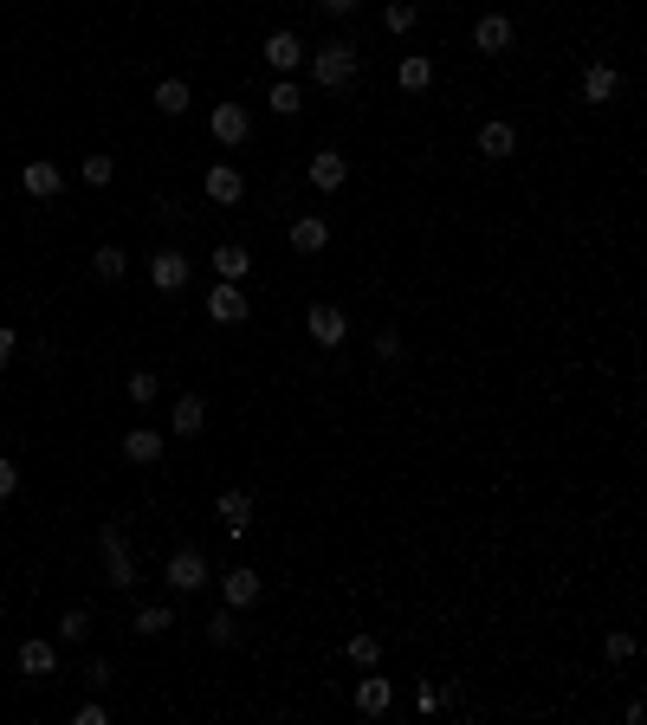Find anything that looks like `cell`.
Segmentation results:
<instances>
[{
	"label": "cell",
	"mask_w": 647,
	"mask_h": 725,
	"mask_svg": "<svg viewBox=\"0 0 647 725\" xmlns=\"http://www.w3.org/2000/svg\"><path fill=\"white\" fill-rule=\"evenodd\" d=\"M311 78H318V91H350V78H356V46L350 39H324V46H311Z\"/></svg>",
	"instance_id": "cell-1"
},
{
	"label": "cell",
	"mask_w": 647,
	"mask_h": 725,
	"mask_svg": "<svg viewBox=\"0 0 647 725\" xmlns=\"http://www.w3.org/2000/svg\"><path fill=\"white\" fill-rule=\"evenodd\" d=\"M98 564H104V583H110V590H130V583H136V557H130L123 525H104L98 531Z\"/></svg>",
	"instance_id": "cell-2"
},
{
	"label": "cell",
	"mask_w": 647,
	"mask_h": 725,
	"mask_svg": "<svg viewBox=\"0 0 647 725\" xmlns=\"http://www.w3.org/2000/svg\"><path fill=\"white\" fill-rule=\"evenodd\" d=\"M162 583H169L175 596H195V590H208V557H201L195 544L169 551V564H162Z\"/></svg>",
	"instance_id": "cell-3"
},
{
	"label": "cell",
	"mask_w": 647,
	"mask_h": 725,
	"mask_svg": "<svg viewBox=\"0 0 647 725\" xmlns=\"http://www.w3.org/2000/svg\"><path fill=\"white\" fill-rule=\"evenodd\" d=\"M259 52H266V65H272L279 78H292L298 65L311 59V46H305V39L292 33V26H279V33H266V46H259Z\"/></svg>",
	"instance_id": "cell-4"
},
{
	"label": "cell",
	"mask_w": 647,
	"mask_h": 725,
	"mask_svg": "<svg viewBox=\"0 0 647 725\" xmlns=\"http://www.w3.org/2000/svg\"><path fill=\"white\" fill-rule=\"evenodd\" d=\"M473 46L486 52V59H505V52L518 46V26H512V13H479V26H473Z\"/></svg>",
	"instance_id": "cell-5"
},
{
	"label": "cell",
	"mask_w": 647,
	"mask_h": 725,
	"mask_svg": "<svg viewBox=\"0 0 647 725\" xmlns=\"http://www.w3.org/2000/svg\"><path fill=\"white\" fill-rule=\"evenodd\" d=\"M305 331H311V344H318V350H337L343 337H350V311H337V305H311V311H305Z\"/></svg>",
	"instance_id": "cell-6"
},
{
	"label": "cell",
	"mask_w": 647,
	"mask_h": 725,
	"mask_svg": "<svg viewBox=\"0 0 647 725\" xmlns=\"http://www.w3.org/2000/svg\"><path fill=\"white\" fill-rule=\"evenodd\" d=\"M188 272H195V266H188L182 246H162V253H149V285H156V292H182Z\"/></svg>",
	"instance_id": "cell-7"
},
{
	"label": "cell",
	"mask_w": 647,
	"mask_h": 725,
	"mask_svg": "<svg viewBox=\"0 0 647 725\" xmlns=\"http://www.w3.org/2000/svg\"><path fill=\"white\" fill-rule=\"evenodd\" d=\"M208 130H214V143H227V149H240L246 136H253V111L246 104H214V117H208Z\"/></svg>",
	"instance_id": "cell-8"
},
{
	"label": "cell",
	"mask_w": 647,
	"mask_h": 725,
	"mask_svg": "<svg viewBox=\"0 0 647 725\" xmlns=\"http://www.w3.org/2000/svg\"><path fill=\"white\" fill-rule=\"evenodd\" d=\"M220 596H227V609H259V596H266V577H259V570H227V577H220Z\"/></svg>",
	"instance_id": "cell-9"
},
{
	"label": "cell",
	"mask_w": 647,
	"mask_h": 725,
	"mask_svg": "<svg viewBox=\"0 0 647 725\" xmlns=\"http://www.w3.org/2000/svg\"><path fill=\"white\" fill-rule=\"evenodd\" d=\"M201 188H208V201H214V208H240V201H246V175L233 169V162H214Z\"/></svg>",
	"instance_id": "cell-10"
},
{
	"label": "cell",
	"mask_w": 647,
	"mask_h": 725,
	"mask_svg": "<svg viewBox=\"0 0 647 725\" xmlns=\"http://www.w3.org/2000/svg\"><path fill=\"white\" fill-rule=\"evenodd\" d=\"M20 674L52 680V674H59V641H46V635H26V641H20Z\"/></svg>",
	"instance_id": "cell-11"
},
{
	"label": "cell",
	"mask_w": 647,
	"mask_h": 725,
	"mask_svg": "<svg viewBox=\"0 0 647 725\" xmlns=\"http://www.w3.org/2000/svg\"><path fill=\"white\" fill-rule=\"evenodd\" d=\"M214 518L233 531V538H240V531L253 525V492H246V486H227V492L214 499Z\"/></svg>",
	"instance_id": "cell-12"
},
{
	"label": "cell",
	"mask_w": 647,
	"mask_h": 725,
	"mask_svg": "<svg viewBox=\"0 0 647 725\" xmlns=\"http://www.w3.org/2000/svg\"><path fill=\"white\" fill-rule=\"evenodd\" d=\"M162 447H169V434H162V428H130V434H123V460H130V467H156Z\"/></svg>",
	"instance_id": "cell-13"
},
{
	"label": "cell",
	"mask_w": 647,
	"mask_h": 725,
	"mask_svg": "<svg viewBox=\"0 0 647 725\" xmlns=\"http://www.w3.org/2000/svg\"><path fill=\"white\" fill-rule=\"evenodd\" d=\"M20 188H26V195H33V201H52V195H59V188H65V175H59V162H46V156H33V162H26V169H20Z\"/></svg>",
	"instance_id": "cell-14"
},
{
	"label": "cell",
	"mask_w": 647,
	"mask_h": 725,
	"mask_svg": "<svg viewBox=\"0 0 647 725\" xmlns=\"http://www.w3.org/2000/svg\"><path fill=\"white\" fill-rule=\"evenodd\" d=\"M343 182H350V156H337V149H318V156H311V188H318V195H337Z\"/></svg>",
	"instance_id": "cell-15"
},
{
	"label": "cell",
	"mask_w": 647,
	"mask_h": 725,
	"mask_svg": "<svg viewBox=\"0 0 647 725\" xmlns=\"http://www.w3.org/2000/svg\"><path fill=\"white\" fill-rule=\"evenodd\" d=\"M615 91H622V72L609 59L583 65V104H615Z\"/></svg>",
	"instance_id": "cell-16"
},
{
	"label": "cell",
	"mask_w": 647,
	"mask_h": 725,
	"mask_svg": "<svg viewBox=\"0 0 647 725\" xmlns=\"http://www.w3.org/2000/svg\"><path fill=\"white\" fill-rule=\"evenodd\" d=\"M479 156H486V162H505V156H518V130H512L505 117L479 123Z\"/></svg>",
	"instance_id": "cell-17"
},
{
	"label": "cell",
	"mask_w": 647,
	"mask_h": 725,
	"mask_svg": "<svg viewBox=\"0 0 647 725\" xmlns=\"http://www.w3.org/2000/svg\"><path fill=\"white\" fill-rule=\"evenodd\" d=\"M208 318H214V324H246V292L220 279L214 292H208Z\"/></svg>",
	"instance_id": "cell-18"
},
{
	"label": "cell",
	"mask_w": 647,
	"mask_h": 725,
	"mask_svg": "<svg viewBox=\"0 0 647 725\" xmlns=\"http://www.w3.org/2000/svg\"><path fill=\"white\" fill-rule=\"evenodd\" d=\"M395 85H402L408 98H421V91L434 85V59H428V52H402V65H395Z\"/></svg>",
	"instance_id": "cell-19"
},
{
	"label": "cell",
	"mask_w": 647,
	"mask_h": 725,
	"mask_svg": "<svg viewBox=\"0 0 647 725\" xmlns=\"http://www.w3.org/2000/svg\"><path fill=\"white\" fill-rule=\"evenodd\" d=\"M389 700H395V687L376 674V667H369V674L356 680V713H369V719H376V713H389Z\"/></svg>",
	"instance_id": "cell-20"
},
{
	"label": "cell",
	"mask_w": 647,
	"mask_h": 725,
	"mask_svg": "<svg viewBox=\"0 0 647 725\" xmlns=\"http://www.w3.org/2000/svg\"><path fill=\"white\" fill-rule=\"evenodd\" d=\"M169 428L195 441V434L208 428V402H201V395H175V408H169Z\"/></svg>",
	"instance_id": "cell-21"
},
{
	"label": "cell",
	"mask_w": 647,
	"mask_h": 725,
	"mask_svg": "<svg viewBox=\"0 0 647 725\" xmlns=\"http://www.w3.org/2000/svg\"><path fill=\"white\" fill-rule=\"evenodd\" d=\"M149 104H156L162 117H188V104H195V91H188V78H162V85L149 91Z\"/></svg>",
	"instance_id": "cell-22"
},
{
	"label": "cell",
	"mask_w": 647,
	"mask_h": 725,
	"mask_svg": "<svg viewBox=\"0 0 647 725\" xmlns=\"http://www.w3.org/2000/svg\"><path fill=\"white\" fill-rule=\"evenodd\" d=\"M292 246H298V253H324V246H330V221H324V214H298V221H292Z\"/></svg>",
	"instance_id": "cell-23"
},
{
	"label": "cell",
	"mask_w": 647,
	"mask_h": 725,
	"mask_svg": "<svg viewBox=\"0 0 647 725\" xmlns=\"http://www.w3.org/2000/svg\"><path fill=\"white\" fill-rule=\"evenodd\" d=\"M214 272H220V279H227V285H240V279H246V272H253V253H246V246H240V240H227V246H214Z\"/></svg>",
	"instance_id": "cell-24"
},
{
	"label": "cell",
	"mask_w": 647,
	"mask_h": 725,
	"mask_svg": "<svg viewBox=\"0 0 647 725\" xmlns=\"http://www.w3.org/2000/svg\"><path fill=\"white\" fill-rule=\"evenodd\" d=\"M382 26H389L395 39H408L421 26V7H415V0H389V7H382Z\"/></svg>",
	"instance_id": "cell-25"
},
{
	"label": "cell",
	"mask_w": 647,
	"mask_h": 725,
	"mask_svg": "<svg viewBox=\"0 0 647 725\" xmlns=\"http://www.w3.org/2000/svg\"><path fill=\"white\" fill-rule=\"evenodd\" d=\"M343 654H350V667H363V674H369V667H376V661H382V641H376V635H369V628H356V635H350V641H343Z\"/></svg>",
	"instance_id": "cell-26"
},
{
	"label": "cell",
	"mask_w": 647,
	"mask_h": 725,
	"mask_svg": "<svg viewBox=\"0 0 647 725\" xmlns=\"http://www.w3.org/2000/svg\"><path fill=\"white\" fill-rule=\"evenodd\" d=\"M91 272H98L104 285H117L123 272H130V253H123V246H98V253H91Z\"/></svg>",
	"instance_id": "cell-27"
},
{
	"label": "cell",
	"mask_w": 647,
	"mask_h": 725,
	"mask_svg": "<svg viewBox=\"0 0 647 725\" xmlns=\"http://www.w3.org/2000/svg\"><path fill=\"white\" fill-rule=\"evenodd\" d=\"M208 641L214 648H233V641H240V609H214L208 615Z\"/></svg>",
	"instance_id": "cell-28"
},
{
	"label": "cell",
	"mask_w": 647,
	"mask_h": 725,
	"mask_svg": "<svg viewBox=\"0 0 647 725\" xmlns=\"http://www.w3.org/2000/svg\"><path fill=\"white\" fill-rule=\"evenodd\" d=\"M169 628H175V609H162V603L136 609V635H169Z\"/></svg>",
	"instance_id": "cell-29"
},
{
	"label": "cell",
	"mask_w": 647,
	"mask_h": 725,
	"mask_svg": "<svg viewBox=\"0 0 647 725\" xmlns=\"http://www.w3.org/2000/svg\"><path fill=\"white\" fill-rule=\"evenodd\" d=\"M123 395H130V402H136V408H149V402H156V395H162V382H156V369H136V376H130V382H123Z\"/></svg>",
	"instance_id": "cell-30"
},
{
	"label": "cell",
	"mask_w": 647,
	"mask_h": 725,
	"mask_svg": "<svg viewBox=\"0 0 647 725\" xmlns=\"http://www.w3.org/2000/svg\"><path fill=\"white\" fill-rule=\"evenodd\" d=\"M602 661L628 667V661H635V635H628V628H609V641H602Z\"/></svg>",
	"instance_id": "cell-31"
},
{
	"label": "cell",
	"mask_w": 647,
	"mask_h": 725,
	"mask_svg": "<svg viewBox=\"0 0 647 725\" xmlns=\"http://www.w3.org/2000/svg\"><path fill=\"white\" fill-rule=\"evenodd\" d=\"M91 622H98L91 609H65V615H59V641H85V635H91Z\"/></svg>",
	"instance_id": "cell-32"
},
{
	"label": "cell",
	"mask_w": 647,
	"mask_h": 725,
	"mask_svg": "<svg viewBox=\"0 0 647 725\" xmlns=\"http://www.w3.org/2000/svg\"><path fill=\"white\" fill-rule=\"evenodd\" d=\"M78 175H85V188H110V182H117V162H110V156H85V169H78Z\"/></svg>",
	"instance_id": "cell-33"
},
{
	"label": "cell",
	"mask_w": 647,
	"mask_h": 725,
	"mask_svg": "<svg viewBox=\"0 0 647 725\" xmlns=\"http://www.w3.org/2000/svg\"><path fill=\"white\" fill-rule=\"evenodd\" d=\"M272 111H279V117H298V111H305V98H298L292 78H279V85H272Z\"/></svg>",
	"instance_id": "cell-34"
},
{
	"label": "cell",
	"mask_w": 647,
	"mask_h": 725,
	"mask_svg": "<svg viewBox=\"0 0 647 725\" xmlns=\"http://www.w3.org/2000/svg\"><path fill=\"white\" fill-rule=\"evenodd\" d=\"M376 357H382V363L402 357V331H395V324H382V331H376Z\"/></svg>",
	"instance_id": "cell-35"
},
{
	"label": "cell",
	"mask_w": 647,
	"mask_h": 725,
	"mask_svg": "<svg viewBox=\"0 0 647 725\" xmlns=\"http://www.w3.org/2000/svg\"><path fill=\"white\" fill-rule=\"evenodd\" d=\"M110 680H117V667H110V661H91V667H85V687H91V693H104Z\"/></svg>",
	"instance_id": "cell-36"
},
{
	"label": "cell",
	"mask_w": 647,
	"mask_h": 725,
	"mask_svg": "<svg viewBox=\"0 0 647 725\" xmlns=\"http://www.w3.org/2000/svg\"><path fill=\"white\" fill-rule=\"evenodd\" d=\"M13 492H20V467H13V460H0V499H13Z\"/></svg>",
	"instance_id": "cell-37"
},
{
	"label": "cell",
	"mask_w": 647,
	"mask_h": 725,
	"mask_svg": "<svg viewBox=\"0 0 647 725\" xmlns=\"http://www.w3.org/2000/svg\"><path fill=\"white\" fill-rule=\"evenodd\" d=\"M72 725H110V713H104L98 700H85V706H78V719H72Z\"/></svg>",
	"instance_id": "cell-38"
},
{
	"label": "cell",
	"mask_w": 647,
	"mask_h": 725,
	"mask_svg": "<svg viewBox=\"0 0 647 725\" xmlns=\"http://www.w3.org/2000/svg\"><path fill=\"white\" fill-rule=\"evenodd\" d=\"M318 7L330 13V20H350V13H356V7H363V0H318Z\"/></svg>",
	"instance_id": "cell-39"
},
{
	"label": "cell",
	"mask_w": 647,
	"mask_h": 725,
	"mask_svg": "<svg viewBox=\"0 0 647 725\" xmlns=\"http://www.w3.org/2000/svg\"><path fill=\"white\" fill-rule=\"evenodd\" d=\"M13 350H20V337H13L7 324H0V369H7V357H13Z\"/></svg>",
	"instance_id": "cell-40"
}]
</instances>
